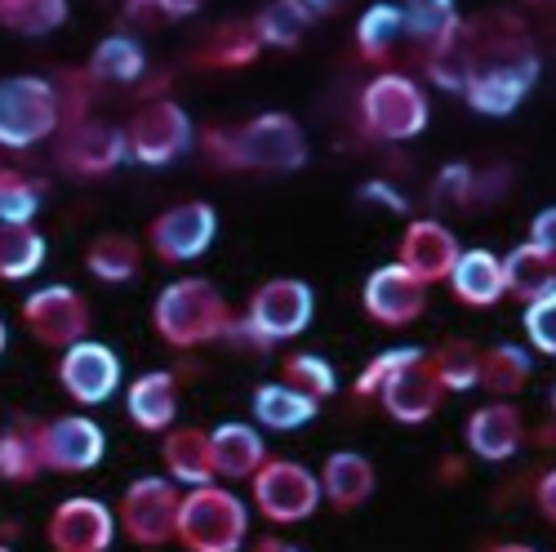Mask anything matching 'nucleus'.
I'll return each instance as SVG.
<instances>
[{"label": "nucleus", "instance_id": "nucleus-44", "mask_svg": "<svg viewBox=\"0 0 556 552\" xmlns=\"http://www.w3.org/2000/svg\"><path fill=\"white\" fill-rule=\"evenodd\" d=\"M526 335L539 352L556 356V290H547L543 299L526 303Z\"/></svg>", "mask_w": 556, "mask_h": 552}, {"label": "nucleus", "instance_id": "nucleus-11", "mask_svg": "<svg viewBox=\"0 0 556 552\" xmlns=\"http://www.w3.org/2000/svg\"><path fill=\"white\" fill-rule=\"evenodd\" d=\"M23 326L50 348H72L89 330V303L72 286H40L23 299Z\"/></svg>", "mask_w": 556, "mask_h": 552}, {"label": "nucleus", "instance_id": "nucleus-19", "mask_svg": "<svg viewBox=\"0 0 556 552\" xmlns=\"http://www.w3.org/2000/svg\"><path fill=\"white\" fill-rule=\"evenodd\" d=\"M458 241H454V233L445 223H437V218H414L409 227H405V237H401V267H409L414 276H419L424 286H437V281H445L450 276V267L458 263Z\"/></svg>", "mask_w": 556, "mask_h": 552}, {"label": "nucleus", "instance_id": "nucleus-48", "mask_svg": "<svg viewBox=\"0 0 556 552\" xmlns=\"http://www.w3.org/2000/svg\"><path fill=\"white\" fill-rule=\"evenodd\" d=\"M201 5H205V0H156V10L169 14V18H188V14H197Z\"/></svg>", "mask_w": 556, "mask_h": 552}, {"label": "nucleus", "instance_id": "nucleus-10", "mask_svg": "<svg viewBox=\"0 0 556 552\" xmlns=\"http://www.w3.org/2000/svg\"><path fill=\"white\" fill-rule=\"evenodd\" d=\"M178 481L169 477H138L125 499H121V526L134 543H143V548H161L174 539L178 530Z\"/></svg>", "mask_w": 556, "mask_h": 552}, {"label": "nucleus", "instance_id": "nucleus-24", "mask_svg": "<svg viewBox=\"0 0 556 552\" xmlns=\"http://www.w3.org/2000/svg\"><path fill=\"white\" fill-rule=\"evenodd\" d=\"M445 281L454 286V294L472 308H494L507 286H503V263L490 254V250H463L458 263L450 267Z\"/></svg>", "mask_w": 556, "mask_h": 552}, {"label": "nucleus", "instance_id": "nucleus-13", "mask_svg": "<svg viewBox=\"0 0 556 552\" xmlns=\"http://www.w3.org/2000/svg\"><path fill=\"white\" fill-rule=\"evenodd\" d=\"M361 303L365 312L379 321V326H409V321H419V312L428 308V286L414 276L409 267L401 263H383L369 272V281L361 290Z\"/></svg>", "mask_w": 556, "mask_h": 552}, {"label": "nucleus", "instance_id": "nucleus-4", "mask_svg": "<svg viewBox=\"0 0 556 552\" xmlns=\"http://www.w3.org/2000/svg\"><path fill=\"white\" fill-rule=\"evenodd\" d=\"M245 535H250V513L231 490H218L210 481L182 494L174 539L188 552H241Z\"/></svg>", "mask_w": 556, "mask_h": 552}, {"label": "nucleus", "instance_id": "nucleus-52", "mask_svg": "<svg viewBox=\"0 0 556 552\" xmlns=\"http://www.w3.org/2000/svg\"><path fill=\"white\" fill-rule=\"evenodd\" d=\"M490 552H534L530 543H498V548H490Z\"/></svg>", "mask_w": 556, "mask_h": 552}, {"label": "nucleus", "instance_id": "nucleus-56", "mask_svg": "<svg viewBox=\"0 0 556 552\" xmlns=\"http://www.w3.org/2000/svg\"><path fill=\"white\" fill-rule=\"evenodd\" d=\"M0 552H14V548H10V543H0Z\"/></svg>", "mask_w": 556, "mask_h": 552}, {"label": "nucleus", "instance_id": "nucleus-34", "mask_svg": "<svg viewBox=\"0 0 556 552\" xmlns=\"http://www.w3.org/2000/svg\"><path fill=\"white\" fill-rule=\"evenodd\" d=\"M138 263H143V250H138V241L125 237V233H108L85 250V267L108 286H125L138 272Z\"/></svg>", "mask_w": 556, "mask_h": 552}, {"label": "nucleus", "instance_id": "nucleus-25", "mask_svg": "<svg viewBox=\"0 0 556 552\" xmlns=\"http://www.w3.org/2000/svg\"><path fill=\"white\" fill-rule=\"evenodd\" d=\"M250 405H254V419L263 428H276V432L303 428L307 419H316V410H320V401H312L307 392H299L290 384H263V388H254Z\"/></svg>", "mask_w": 556, "mask_h": 552}, {"label": "nucleus", "instance_id": "nucleus-46", "mask_svg": "<svg viewBox=\"0 0 556 552\" xmlns=\"http://www.w3.org/2000/svg\"><path fill=\"white\" fill-rule=\"evenodd\" d=\"M534 503H539V513L556 526V468H547V473L539 477V486H534Z\"/></svg>", "mask_w": 556, "mask_h": 552}, {"label": "nucleus", "instance_id": "nucleus-2", "mask_svg": "<svg viewBox=\"0 0 556 552\" xmlns=\"http://www.w3.org/2000/svg\"><path fill=\"white\" fill-rule=\"evenodd\" d=\"M201 148L218 170H263L290 174L307 165V134L286 112H263L241 129H205Z\"/></svg>", "mask_w": 556, "mask_h": 552}, {"label": "nucleus", "instance_id": "nucleus-16", "mask_svg": "<svg viewBox=\"0 0 556 552\" xmlns=\"http://www.w3.org/2000/svg\"><path fill=\"white\" fill-rule=\"evenodd\" d=\"M116 539V517L108 503L76 494L63 499L50 517V548L54 552H108Z\"/></svg>", "mask_w": 556, "mask_h": 552}, {"label": "nucleus", "instance_id": "nucleus-43", "mask_svg": "<svg viewBox=\"0 0 556 552\" xmlns=\"http://www.w3.org/2000/svg\"><path fill=\"white\" fill-rule=\"evenodd\" d=\"M419 356H428V352H424V348H392V352H379V356L361 371V379H356V397H379V388L401 371V365L419 361Z\"/></svg>", "mask_w": 556, "mask_h": 552}, {"label": "nucleus", "instance_id": "nucleus-22", "mask_svg": "<svg viewBox=\"0 0 556 552\" xmlns=\"http://www.w3.org/2000/svg\"><path fill=\"white\" fill-rule=\"evenodd\" d=\"M210 454H214V477H227V481H245L263 468V437L250 428V424H218L210 432Z\"/></svg>", "mask_w": 556, "mask_h": 552}, {"label": "nucleus", "instance_id": "nucleus-37", "mask_svg": "<svg viewBox=\"0 0 556 552\" xmlns=\"http://www.w3.org/2000/svg\"><path fill=\"white\" fill-rule=\"evenodd\" d=\"M401 32L405 27H401V10L396 5H369L361 14V23H356V50H361V59L383 63L392 54V45H396Z\"/></svg>", "mask_w": 556, "mask_h": 552}, {"label": "nucleus", "instance_id": "nucleus-53", "mask_svg": "<svg viewBox=\"0 0 556 552\" xmlns=\"http://www.w3.org/2000/svg\"><path fill=\"white\" fill-rule=\"evenodd\" d=\"M14 535H18V526H14V522H0V543H10Z\"/></svg>", "mask_w": 556, "mask_h": 552}, {"label": "nucleus", "instance_id": "nucleus-28", "mask_svg": "<svg viewBox=\"0 0 556 552\" xmlns=\"http://www.w3.org/2000/svg\"><path fill=\"white\" fill-rule=\"evenodd\" d=\"M503 286H507V294H513V299L534 303L547 290H556V263L539 246L526 241V246H517L513 254L503 259Z\"/></svg>", "mask_w": 556, "mask_h": 552}, {"label": "nucleus", "instance_id": "nucleus-42", "mask_svg": "<svg viewBox=\"0 0 556 552\" xmlns=\"http://www.w3.org/2000/svg\"><path fill=\"white\" fill-rule=\"evenodd\" d=\"M428 76L441 89H463V80H468V54H463L458 32L445 45H437V50H428Z\"/></svg>", "mask_w": 556, "mask_h": 552}, {"label": "nucleus", "instance_id": "nucleus-20", "mask_svg": "<svg viewBox=\"0 0 556 552\" xmlns=\"http://www.w3.org/2000/svg\"><path fill=\"white\" fill-rule=\"evenodd\" d=\"M521 441H526V424H521V410L513 401H490L468 419V446H472V454L485 459V464L513 459L521 450Z\"/></svg>", "mask_w": 556, "mask_h": 552}, {"label": "nucleus", "instance_id": "nucleus-12", "mask_svg": "<svg viewBox=\"0 0 556 552\" xmlns=\"http://www.w3.org/2000/svg\"><path fill=\"white\" fill-rule=\"evenodd\" d=\"M214 233H218L214 205L182 201V205H174V210H165V214L152 218L148 241H152V250L165 263H188V259H201L214 246Z\"/></svg>", "mask_w": 556, "mask_h": 552}, {"label": "nucleus", "instance_id": "nucleus-5", "mask_svg": "<svg viewBox=\"0 0 556 552\" xmlns=\"http://www.w3.org/2000/svg\"><path fill=\"white\" fill-rule=\"evenodd\" d=\"M63 125L59 85L45 76H5L0 80V148H36Z\"/></svg>", "mask_w": 556, "mask_h": 552}, {"label": "nucleus", "instance_id": "nucleus-31", "mask_svg": "<svg viewBox=\"0 0 556 552\" xmlns=\"http://www.w3.org/2000/svg\"><path fill=\"white\" fill-rule=\"evenodd\" d=\"M40 473H45L40 424L14 419L10 432H0V477H5V481H36Z\"/></svg>", "mask_w": 556, "mask_h": 552}, {"label": "nucleus", "instance_id": "nucleus-3", "mask_svg": "<svg viewBox=\"0 0 556 552\" xmlns=\"http://www.w3.org/2000/svg\"><path fill=\"white\" fill-rule=\"evenodd\" d=\"M152 321L165 343L174 348H197V343H214L231 330V308L227 299L201 281V276H188V281H174L156 294V308H152Z\"/></svg>", "mask_w": 556, "mask_h": 552}, {"label": "nucleus", "instance_id": "nucleus-29", "mask_svg": "<svg viewBox=\"0 0 556 552\" xmlns=\"http://www.w3.org/2000/svg\"><path fill=\"white\" fill-rule=\"evenodd\" d=\"M89 80H112V85H134L138 76L148 72V54L134 36H108L94 45L89 54Z\"/></svg>", "mask_w": 556, "mask_h": 552}, {"label": "nucleus", "instance_id": "nucleus-33", "mask_svg": "<svg viewBox=\"0 0 556 552\" xmlns=\"http://www.w3.org/2000/svg\"><path fill=\"white\" fill-rule=\"evenodd\" d=\"M45 263V237L31 223H0V281H23Z\"/></svg>", "mask_w": 556, "mask_h": 552}, {"label": "nucleus", "instance_id": "nucleus-23", "mask_svg": "<svg viewBox=\"0 0 556 552\" xmlns=\"http://www.w3.org/2000/svg\"><path fill=\"white\" fill-rule=\"evenodd\" d=\"M129 419L134 428H143V432H165L174 424V414H178V379L169 371H152V375H138L129 384Z\"/></svg>", "mask_w": 556, "mask_h": 552}, {"label": "nucleus", "instance_id": "nucleus-32", "mask_svg": "<svg viewBox=\"0 0 556 552\" xmlns=\"http://www.w3.org/2000/svg\"><path fill=\"white\" fill-rule=\"evenodd\" d=\"M307 27H312V10L303 0H267L254 18L258 40L271 45V50H294V45L307 36Z\"/></svg>", "mask_w": 556, "mask_h": 552}, {"label": "nucleus", "instance_id": "nucleus-36", "mask_svg": "<svg viewBox=\"0 0 556 552\" xmlns=\"http://www.w3.org/2000/svg\"><path fill=\"white\" fill-rule=\"evenodd\" d=\"M428 365H432V375L441 379L445 392H468V388H477V379H481V352H477V343H468V339L441 343V348L428 356Z\"/></svg>", "mask_w": 556, "mask_h": 552}, {"label": "nucleus", "instance_id": "nucleus-14", "mask_svg": "<svg viewBox=\"0 0 556 552\" xmlns=\"http://www.w3.org/2000/svg\"><path fill=\"white\" fill-rule=\"evenodd\" d=\"M108 437L85 414H63V419L40 424V459L50 473H89L103 459Z\"/></svg>", "mask_w": 556, "mask_h": 552}, {"label": "nucleus", "instance_id": "nucleus-6", "mask_svg": "<svg viewBox=\"0 0 556 552\" xmlns=\"http://www.w3.org/2000/svg\"><path fill=\"white\" fill-rule=\"evenodd\" d=\"M361 121L375 138H388V143H405V138L424 134L428 125V99L424 89L414 85L409 76L383 72L365 85L361 95Z\"/></svg>", "mask_w": 556, "mask_h": 552}, {"label": "nucleus", "instance_id": "nucleus-17", "mask_svg": "<svg viewBox=\"0 0 556 552\" xmlns=\"http://www.w3.org/2000/svg\"><path fill=\"white\" fill-rule=\"evenodd\" d=\"M129 156V143H125V129H112L103 121H72L63 129V143H59V161L80 174V178H103L112 174L121 161Z\"/></svg>", "mask_w": 556, "mask_h": 552}, {"label": "nucleus", "instance_id": "nucleus-18", "mask_svg": "<svg viewBox=\"0 0 556 552\" xmlns=\"http://www.w3.org/2000/svg\"><path fill=\"white\" fill-rule=\"evenodd\" d=\"M441 397H445V388H441V379L432 375L428 356L401 365V371L379 388V401H383V410L392 414L396 424H424V419H432L437 405H441Z\"/></svg>", "mask_w": 556, "mask_h": 552}, {"label": "nucleus", "instance_id": "nucleus-30", "mask_svg": "<svg viewBox=\"0 0 556 552\" xmlns=\"http://www.w3.org/2000/svg\"><path fill=\"white\" fill-rule=\"evenodd\" d=\"M401 27H405V36L414 45L437 50V45H445L458 32V10H454V0H405L401 5Z\"/></svg>", "mask_w": 556, "mask_h": 552}, {"label": "nucleus", "instance_id": "nucleus-7", "mask_svg": "<svg viewBox=\"0 0 556 552\" xmlns=\"http://www.w3.org/2000/svg\"><path fill=\"white\" fill-rule=\"evenodd\" d=\"M254 503L267 522L294 526L316 513L320 481L303 464H294V459H263V468L254 473Z\"/></svg>", "mask_w": 556, "mask_h": 552}, {"label": "nucleus", "instance_id": "nucleus-27", "mask_svg": "<svg viewBox=\"0 0 556 552\" xmlns=\"http://www.w3.org/2000/svg\"><path fill=\"white\" fill-rule=\"evenodd\" d=\"M263 50V40L254 32V23H241V18H227L214 27V36L205 40V50L197 54L201 67H218V72H237V67H250Z\"/></svg>", "mask_w": 556, "mask_h": 552}, {"label": "nucleus", "instance_id": "nucleus-39", "mask_svg": "<svg viewBox=\"0 0 556 552\" xmlns=\"http://www.w3.org/2000/svg\"><path fill=\"white\" fill-rule=\"evenodd\" d=\"M286 384L299 388V392H307L312 401H326V397H334V388H339L334 365L320 361V356H312V352H294V356L286 361Z\"/></svg>", "mask_w": 556, "mask_h": 552}, {"label": "nucleus", "instance_id": "nucleus-26", "mask_svg": "<svg viewBox=\"0 0 556 552\" xmlns=\"http://www.w3.org/2000/svg\"><path fill=\"white\" fill-rule=\"evenodd\" d=\"M165 468L169 481L182 486H210L214 481V454H210V432L201 428H178L165 437Z\"/></svg>", "mask_w": 556, "mask_h": 552}, {"label": "nucleus", "instance_id": "nucleus-35", "mask_svg": "<svg viewBox=\"0 0 556 552\" xmlns=\"http://www.w3.org/2000/svg\"><path fill=\"white\" fill-rule=\"evenodd\" d=\"M530 379V352L517 343H498L481 356V379L477 388H490L494 397H517Z\"/></svg>", "mask_w": 556, "mask_h": 552}, {"label": "nucleus", "instance_id": "nucleus-1", "mask_svg": "<svg viewBox=\"0 0 556 552\" xmlns=\"http://www.w3.org/2000/svg\"><path fill=\"white\" fill-rule=\"evenodd\" d=\"M463 54H468V80L463 99L481 116H513L530 85L539 80V54L517 14L490 10L458 23Z\"/></svg>", "mask_w": 556, "mask_h": 552}, {"label": "nucleus", "instance_id": "nucleus-41", "mask_svg": "<svg viewBox=\"0 0 556 552\" xmlns=\"http://www.w3.org/2000/svg\"><path fill=\"white\" fill-rule=\"evenodd\" d=\"M432 205L437 210H463L477 205V174L468 165H445L432 183Z\"/></svg>", "mask_w": 556, "mask_h": 552}, {"label": "nucleus", "instance_id": "nucleus-57", "mask_svg": "<svg viewBox=\"0 0 556 552\" xmlns=\"http://www.w3.org/2000/svg\"><path fill=\"white\" fill-rule=\"evenodd\" d=\"M552 410H556V388H552Z\"/></svg>", "mask_w": 556, "mask_h": 552}, {"label": "nucleus", "instance_id": "nucleus-40", "mask_svg": "<svg viewBox=\"0 0 556 552\" xmlns=\"http://www.w3.org/2000/svg\"><path fill=\"white\" fill-rule=\"evenodd\" d=\"M40 210V188L31 178L0 170V223H31Z\"/></svg>", "mask_w": 556, "mask_h": 552}, {"label": "nucleus", "instance_id": "nucleus-49", "mask_svg": "<svg viewBox=\"0 0 556 552\" xmlns=\"http://www.w3.org/2000/svg\"><path fill=\"white\" fill-rule=\"evenodd\" d=\"M156 14V0H125V18H152Z\"/></svg>", "mask_w": 556, "mask_h": 552}, {"label": "nucleus", "instance_id": "nucleus-50", "mask_svg": "<svg viewBox=\"0 0 556 552\" xmlns=\"http://www.w3.org/2000/svg\"><path fill=\"white\" fill-rule=\"evenodd\" d=\"M250 552H299L290 539H276V535H267V539H258Z\"/></svg>", "mask_w": 556, "mask_h": 552}, {"label": "nucleus", "instance_id": "nucleus-51", "mask_svg": "<svg viewBox=\"0 0 556 552\" xmlns=\"http://www.w3.org/2000/svg\"><path fill=\"white\" fill-rule=\"evenodd\" d=\"M303 5L312 14H334V10H343V0H303Z\"/></svg>", "mask_w": 556, "mask_h": 552}, {"label": "nucleus", "instance_id": "nucleus-45", "mask_svg": "<svg viewBox=\"0 0 556 552\" xmlns=\"http://www.w3.org/2000/svg\"><path fill=\"white\" fill-rule=\"evenodd\" d=\"M530 246H539V250L556 263V205H547V210L534 214V223H530Z\"/></svg>", "mask_w": 556, "mask_h": 552}, {"label": "nucleus", "instance_id": "nucleus-47", "mask_svg": "<svg viewBox=\"0 0 556 552\" xmlns=\"http://www.w3.org/2000/svg\"><path fill=\"white\" fill-rule=\"evenodd\" d=\"M361 197H365V201H383L392 214H405V210H409V205H405V197H401L396 188H388V183H379V178H375V183H365Z\"/></svg>", "mask_w": 556, "mask_h": 552}, {"label": "nucleus", "instance_id": "nucleus-38", "mask_svg": "<svg viewBox=\"0 0 556 552\" xmlns=\"http://www.w3.org/2000/svg\"><path fill=\"white\" fill-rule=\"evenodd\" d=\"M67 18V0H0V23L23 36H50Z\"/></svg>", "mask_w": 556, "mask_h": 552}, {"label": "nucleus", "instance_id": "nucleus-15", "mask_svg": "<svg viewBox=\"0 0 556 552\" xmlns=\"http://www.w3.org/2000/svg\"><path fill=\"white\" fill-rule=\"evenodd\" d=\"M59 384L72 401L80 405H99L116 392L121 384V356L108 348V343H94V339H80L72 348H63V361H59Z\"/></svg>", "mask_w": 556, "mask_h": 552}, {"label": "nucleus", "instance_id": "nucleus-54", "mask_svg": "<svg viewBox=\"0 0 556 552\" xmlns=\"http://www.w3.org/2000/svg\"><path fill=\"white\" fill-rule=\"evenodd\" d=\"M526 5H534V10H556V0H526Z\"/></svg>", "mask_w": 556, "mask_h": 552}, {"label": "nucleus", "instance_id": "nucleus-55", "mask_svg": "<svg viewBox=\"0 0 556 552\" xmlns=\"http://www.w3.org/2000/svg\"><path fill=\"white\" fill-rule=\"evenodd\" d=\"M5 339H10V335H5V321H0V352H5Z\"/></svg>", "mask_w": 556, "mask_h": 552}, {"label": "nucleus", "instance_id": "nucleus-21", "mask_svg": "<svg viewBox=\"0 0 556 552\" xmlns=\"http://www.w3.org/2000/svg\"><path fill=\"white\" fill-rule=\"evenodd\" d=\"M320 494H326L339 513H352L375 494V464L356 450H334L320 468Z\"/></svg>", "mask_w": 556, "mask_h": 552}, {"label": "nucleus", "instance_id": "nucleus-9", "mask_svg": "<svg viewBox=\"0 0 556 552\" xmlns=\"http://www.w3.org/2000/svg\"><path fill=\"white\" fill-rule=\"evenodd\" d=\"M125 143H129V156L138 165H169L192 148V116L174 99H156V103L134 112V121L125 129Z\"/></svg>", "mask_w": 556, "mask_h": 552}, {"label": "nucleus", "instance_id": "nucleus-8", "mask_svg": "<svg viewBox=\"0 0 556 552\" xmlns=\"http://www.w3.org/2000/svg\"><path fill=\"white\" fill-rule=\"evenodd\" d=\"M312 286L307 281H294V276H276V281L258 286L254 299H250V312L241 316L245 326L271 348V343H281V339H294L307 330V321H312Z\"/></svg>", "mask_w": 556, "mask_h": 552}]
</instances>
